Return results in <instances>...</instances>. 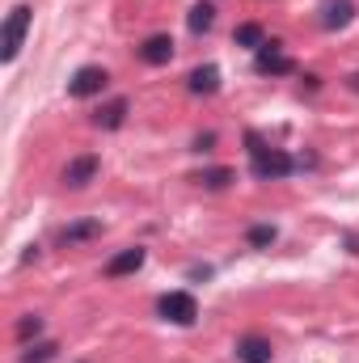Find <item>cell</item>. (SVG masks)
Listing matches in <instances>:
<instances>
[{
  "label": "cell",
  "instance_id": "cell-1",
  "mask_svg": "<svg viewBox=\"0 0 359 363\" xmlns=\"http://www.w3.org/2000/svg\"><path fill=\"white\" fill-rule=\"evenodd\" d=\"M30 21H34V9H30V4H13V9H9L4 30H0V60H4V64H13V60L21 55Z\"/></svg>",
  "mask_w": 359,
  "mask_h": 363
},
{
  "label": "cell",
  "instance_id": "cell-2",
  "mask_svg": "<svg viewBox=\"0 0 359 363\" xmlns=\"http://www.w3.org/2000/svg\"><path fill=\"white\" fill-rule=\"evenodd\" d=\"M250 157H254V178L258 182H279V178H287L292 169H296V161L283 152V148H263L258 144V135H250Z\"/></svg>",
  "mask_w": 359,
  "mask_h": 363
},
{
  "label": "cell",
  "instance_id": "cell-3",
  "mask_svg": "<svg viewBox=\"0 0 359 363\" xmlns=\"http://www.w3.org/2000/svg\"><path fill=\"white\" fill-rule=\"evenodd\" d=\"M157 313H161L165 321H174V325H194V321H199V300H194L190 291H165V296L157 300Z\"/></svg>",
  "mask_w": 359,
  "mask_h": 363
},
{
  "label": "cell",
  "instance_id": "cell-4",
  "mask_svg": "<svg viewBox=\"0 0 359 363\" xmlns=\"http://www.w3.org/2000/svg\"><path fill=\"white\" fill-rule=\"evenodd\" d=\"M254 68H258L263 77H292V72H296V64L283 55V43H279V38H270V43H263V47H258Z\"/></svg>",
  "mask_w": 359,
  "mask_h": 363
},
{
  "label": "cell",
  "instance_id": "cell-5",
  "mask_svg": "<svg viewBox=\"0 0 359 363\" xmlns=\"http://www.w3.org/2000/svg\"><path fill=\"white\" fill-rule=\"evenodd\" d=\"M106 85H110V72L97 68V64H85V68L72 72V81H68V97H97Z\"/></svg>",
  "mask_w": 359,
  "mask_h": 363
},
{
  "label": "cell",
  "instance_id": "cell-6",
  "mask_svg": "<svg viewBox=\"0 0 359 363\" xmlns=\"http://www.w3.org/2000/svg\"><path fill=\"white\" fill-rule=\"evenodd\" d=\"M97 169H101V157H93V152L72 157V161H68V169H64V186L81 190V186H89V182L97 178Z\"/></svg>",
  "mask_w": 359,
  "mask_h": 363
},
{
  "label": "cell",
  "instance_id": "cell-7",
  "mask_svg": "<svg viewBox=\"0 0 359 363\" xmlns=\"http://www.w3.org/2000/svg\"><path fill=\"white\" fill-rule=\"evenodd\" d=\"M144 258H148V250H140V245H131V250H118L101 271H106V279H123V274H136L140 267H144Z\"/></svg>",
  "mask_w": 359,
  "mask_h": 363
},
{
  "label": "cell",
  "instance_id": "cell-8",
  "mask_svg": "<svg viewBox=\"0 0 359 363\" xmlns=\"http://www.w3.org/2000/svg\"><path fill=\"white\" fill-rule=\"evenodd\" d=\"M140 60H144L148 68L170 64V60H174V38H170V34H153V38H144V43H140Z\"/></svg>",
  "mask_w": 359,
  "mask_h": 363
},
{
  "label": "cell",
  "instance_id": "cell-9",
  "mask_svg": "<svg viewBox=\"0 0 359 363\" xmlns=\"http://www.w3.org/2000/svg\"><path fill=\"white\" fill-rule=\"evenodd\" d=\"M127 110H131V101H127V97H114V101H106V106L93 110V127H101V131H118V127L127 123Z\"/></svg>",
  "mask_w": 359,
  "mask_h": 363
},
{
  "label": "cell",
  "instance_id": "cell-10",
  "mask_svg": "<svg viewBox=\"0 0 359 363\" xmlns=\"http://www.w3.org/2000/svg\"><path fill=\"white\" fill-rule=\"evenodd\" d=\"M237 359L241 363H270L275 359V347H270V338H263V334H245V338H237Z\"/></svg>",
  "mask_w": 359,
  "mask_h": 363
},
{
  "label": "cell",
  "instance_id": "cell-11",
  "mask_svg": "<svg viewBox=\"0 0 359 363\" xmlns=\"http://www.w3.org/2000/svg\"><path fill=\"white\" fill-rule=\"evenodd\" d=\"M101 237V220H77L68 228H60V245H81V241H93Z\"/></svg>",
  "mask_w": 359,
  "mask_h": 363
},
{
  "label": "cell",
  "instance_id": "cell-12",
  "mask_svg": "<svg viewBox=\"0 0 359 363\" xmlns=\"http://www.w3.org/2000/svg\"><path fill=\"white\" fill-rule=\"evenodd\" d=\"M351 17H355V4L351 0H330L321 9V26L326 30H343V26H351Z\"/></svg>",
  "mask_w": 359,
  "mask_h": 363
},
{
  "label": "cell",
  "instance_id": "cell-13",
  "mask_svg": "<svg viewBox=\"0 0 359 363\" xmlns=\"http://www.w3.org/2000/svg\"><path fill=\"white\" fill-rule=\"evenodd\" d=\"M186 85H190V93H216L220 89V68H216V64H203V68L190 72Z\"/></svg>",
  "mask_w": 359,
  "mask_h": 363
},
{
  "label": "cell",
  "instance_id": "cell-14",
  "mask_svg": "<svg viewBox=\"0 0 359 363\" xmlns=\"http://www.w3.org/2000/svg\"><path fill=\"white\" fill-rule=\"evenodd\" d=\"M194 182H199L203 190H224V186H233V182H237V174H233L228 165H216V169H203Z\"/></svg>",
  "mask_w": 359,
  "mask_h": 363
},
{
  "label": "cell",
  "instance_id": "cell-15",
  "mask_svg": "<svg viewBox=\"0 0 359 363\" xmlns=\"http://www.w3.org/2000/svg\"><path fill=\"white\" fill-rule=\"evenodd\" d=\"M186 26H190L194 34H207V30L216 26V9H211V4H194L190 17H186Z\"/></svg>",
  "mask_w": 359,
  "mask_h": 363
},
{
  "label": "cell",
  "instance_id": "cell-16",
  "mask_svg": "<svg viewBox=\"0 0 359 363\" xmlns=\"http://www.w3.org/2000/svg\"><path fill=\"white\" fill-rule=\"evenodd\" d=\"M233 43H237V47H263V43H267V34H263V26H258V21H245V26H237Z\"/></svg>",
  "mask_w": 359,
  "mask_h": 363
},
{
  "label": "cell",
  "instance_id": "cell-17",
  "mask_svg": "<svg viewBox=\"0 0 359 363\" xmlns=\"http://www.w3.org/2000/svg\"><path fill=\"white\" fill-rule=\"evenodd\" d=\"M275 237H279V233H275V224H254V228L245 233V241H250L254 250H270V245H275Z\"/></svg>",
  "mask_w": 359,
  "mask_h": 363
},
{
  "label": "cell",
  "instance_id": "cell-18",
  "mask_svg": "<svg viewBox=\"0 0 359 363\" xmlns=\"http://www.w3.org/2000/svg\"><path fill=\"white\" fill-rule=\"evenodd\" d=\"M55 351H60V342H34V347H26L21 363H51L55 359Z\"/></svg>",
  "mask_w": 359,
  "mask_h": 363
},
{
  "label": "cell",
  "instance_id": "cell-19",
  "mask_svg": "<svg viewBox=\"0 0 359 363\" xmlns=\"http://www.w3.org/2000/svg\"><path fill=\"white\" fill-rule=\"evenodd\" d=\"M38 334H43V317H21V321H17V338H21V342H30V338H38Z\"/></svg>",
  "mask_w": 359,
  "mask_h": 363
},
{
  "label": "cell",
  "instance_id": "cell-20",
  "mask_svg": "<svg viewBox=\"0 0 359 363\" xmlns=\"http://www.w3.org/2000/svg\"><path fill=\"white\" fill-rule=\"evenodd\" d=\"M211 144H216V135L207 131V135H199V140H194V152H211Z\"/></svg>",
  "mask_w": 359,
  "mask_h": 363
},
{
  "label": "cell",
  "instance_id": "cell-21",
  "mask_svg": "<svg viewBox=\"0 0 359 363\" xmlns=\"http://www.w3.org/2000/svg\"><path fill=\"white\" fill-rule=\"evenodd\" d=\"M351 89H355V93H359V72H355V77H351Z\"/></svg>",
  "mask_w": 359,
  "mask_h": 363
}]
</instances>
